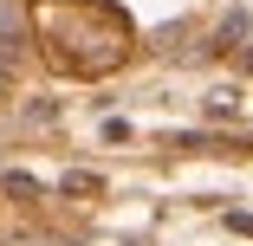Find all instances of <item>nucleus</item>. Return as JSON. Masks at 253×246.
<instances>
[{
  "label": "nucleus",
  "mask_w": 253,
  "mask_h": 246,
  "mask_svg": "<svg viewBox=\"0 0 253 246\" xmlns=\"http://www.w3.org/2000/svg\"><path fill=\"white\" fill-rule=\"evenodd\" d=\"M7 194H26V201H33L39 181H33V175H20V169H7Z\"/></svg>",
  "instance_id": "f257e3e1"
}]
</instances>
